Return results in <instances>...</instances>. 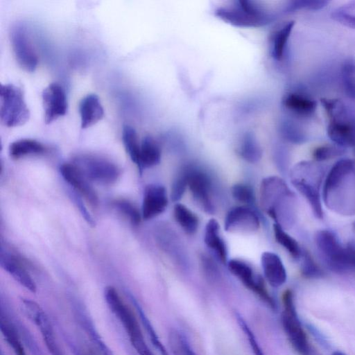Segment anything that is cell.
<instances>
[{
  "label": "cell",
  "instance_id": "cell-1",
  "mask_svg": "<svg viewBox=\"0 0 355 355\" xmlns=\"http://www.w3.org/2000/svg\"><path fill=\"white\" fill-rule=\"evenodd\" d=\"M355 164L350 159L338 161L331 168L324 184V196L339 190V193L326 201L328 205L344 214V197H345L347 214L355 212V204L349 198L355 194L349 190H355Z\"/></svg>",
  "mask_w": 355,
  "mask_h": 355
},
{
  "label": "cell",
  "instance_id": "cell-2",
  "mask_svg": "<svg viewBox=\"0 0 355 355\" xmlns=\"http://www.w3.org/2000/svg\"><path fill=\"white\" fill-rule=\"evenodd\" d=\"M293 193L282 178H264L260 187V202L264 211L282 227L291 224L293 219Z\"/></svg>",
  "mask_w": 355,
  "mask_h": 355
},
{
  "label": "cell",
  "instance_id": "cell-3",
  "mask_svg": "<svg viewBox=\"0 0 355 355\" xmlns=\"http://www.w3.org/2000/svg\"><path fill=\"white\" fill-rule=\"evenodd\" d=\"M322 169L314 163L302 162L294 166L291 173V180L296 189L306 198L311 209L318 218L323 211L319 187Z\"/></svg>",
  "mask_w": 355,
  "mask_h": 355
},
{
  "label": "cell",
  "instance_id": "cell-4",
  "mask_svg": "<svg viewBox=\"0 0 355 355\" xmlns=\"http://www.w3.org/2000/svg\"><path fill=\"white\" fill-rule=\"evenodd\" d=\"M105 302L110 311L115 315L126 331L131 344L139 355H153L144 340L138 321L132 311L121 300L116 290L112 286L105 289Z\"/></svg>",
  "mask_w": 355,
  "mask_h": 355
},
{
  "label": "cell",
  "instance_id": "cell-5",
  "mask_svg": "<svg viewBox=\"0 0 355 355\" xmlns=\"http://www.w3.org/2000/svg\"><path fill=\"white\" fill-rule=\"evenodd\" d=\"M0 118L7 127L26 123L30 118V110L21 87L12 83L0 87Z\"/></svg>",
  "mask_w": 355,
  "mask_h": 355
},
{
  "label": "cell",
  "instance_id": "cell-6",
  "mask_svg": "<svg viewBox=\"0 0 355 355\" xmlns=\"http://www.w3.org/2000/svg\"><path fill=\"white\" fill-rule=\"evenodd\" d=\"M284 311L282 321L284 331L295 350L301 355H308L309 345L296 311L293 294L286 290L282 296Z\"/></svg>",
  "mask_w": 355,
  "mask_h": 355
},
{
  "label": "cell",
  "instance_id": "cell-7",
  "mask_svg": "<svg viewBox=\"0 0 355 355\" xmlns=\"http://www.w3.org/2000/svg\"><path fill=\"white\" fill-rule=\"evenodd\" d=\"M73 164L89 181L99 184H112L118 179L121 173L115 164L94 155H79L76 157Z\"/></svg>",
  "mask_w": 355,
  "mask_h": 355
},
{
  "label": "cell",
  "instance_id": "cell-8",
  "mask_svg": "<svg viewBox=\"0 0 355 355\" xmlns=\"http://www.w3.org/2000/svg\"><path fill=\"white\" fill-rule=\"evenodd\" d=\"M184 171L187 187L193 199L205 212L212 214L214 207L210 196L211 182L209 176L202 169L195 166H187Z\"/></svg>",
  "mask_w": 355,
  "mask_h": 355
},
{
  "label": "cell",
  "instance_id": "cell-9",
  "mask_svg": "<svg viewBox=\"0 0 355 355\" xmlns=\"http://www.w3.org/2000/svg\"><path fill=\"white\" fill-rule=\"evenodd\" d=\"M10 42L19 65L26 71H34L38 59L24 26L18 24L12 28Z\"/></svg>",
  "mask_w": 355,
  "mask_h": 355
},
{
  "label": "cell",
  "instance_id": "cell-10",
  "mask_svg": "<svg viewBox=\"0 0 355 355\" xmlns=\"http://www.w3.org/2000/svg\"><path fill=\"white\" fill-rule=\"evenodd\" d=\"M315 241L320 252L332 269L342 272L349 268L346 261L345 248L341 246L333 232L320 230L315 234Z\"/></svg>",
  "mask_w": 355,
  "mask_h": 355
},
{
  "label": "cell",
  "instance_id": "cell-11",
  "mask_svg": "<svg viewBox=\"0 0 355 355\" xmlns=\"http://www.w3.org/2000/svg\"><path fill=\"white\" fill-rule=\"evenodd\" d=\"M44 122L49 124L64 116L67 110V100L63 87L57 83H51L42 92Z\"/></svg>",
  "mask_w": 355,
  "mask_h": 355
},
{
  "label": "cell",
  "instance_id": "cell-12",
  "mask_svg": "<svg viewBox=\"0 0 355 355\" xmlns=\"http://www.w3.org/2000/svg\"><path fill=\"white\" fill-rule=\"evenodd\" d=\"M260 225L257 213L250 206H236L227 214L224 228L227 232H253Z\"/></svg>",
  "mask_w": 355,
  "mask_h": 355
},
{
  "label": "cell",
  "instance_id": "cell-13",
  "mask_svg": "<svg viewBox=\"0 0 355 355\" xmlns=\"http://www.w3.org/2000/svg\"><path fill=\"white\" fill-rule=\"evenodd\" d=\"M227 267L230 272L248 288L272 304V299L265 288L263 279L254 274L252 268L248 263L240 259H233L227 261Z\"/></svg>",
  "mask_w": 355,
  "mask_h": 355
},
{
  "label": "cell",
  "instance_id": "cell-14",
  "mask_svg": "<svg viewBox=\"0 0 355 355\" xmlns=\"http://www.w3.org/2000/svg\"><path fill=\"white\" fill-rule=\"evenodd\" d=\"M165 187L159 184H150L145 188L142 203V218L151 219L164 211L168 205Z\"/></svg>",
  "mask_w": 355,
  "mask_h": 355
},
{
  "label": "cell",
  "instance_id": "cell-15",
  "mask_svg": "<svg viewBox=\"0 0 355 355\" xmlns=\"http://www.w3.org/2000/svg\"><path fill=\"white\" fill-rule=\"evenodd\" d=\"M60 171L64 180L78 193L84 196L92 205H97L98 196L90 184V181L73 163L62 164Z\"/></svg>",
  "mask_w": 355,
  "mask_h": 355
},
{
  "label": "cell",
  "instance_id": "cell-16",
  "mask_svg": "<svg viewBox=\"0 0 355 355\" xmlns=\"http://www.w3.org/2000/svg\"><path fill=\"white\" fill-rule=\"evenodd\" d=\"M27 317L40 329L45 345L51 355H64L55 337L49 318L39 304L30 309Z\"/></svg>",
  "mask_w": 355,
  "mask_h": 355
},
{
  "label": "cell",
  "instance_id": "cell-17",
  "mask_svg": "<svg viewBox=\"0 0 355 355\" xmlns=\"http://www.w3.org/2000/svg\"><path fill=\"white\" fill-rule=\"evenodd\" d=\"M327 135L338 146L344 148L355 145V124L348 114L330 119L327 126Z\"/></svg>",
  "mask_w": 355,
  "mask_h": 355
},
{
  "label": "cell",
  "instance_id": "cell-18",
  "mask_svg": "<svg viewBox=\"0 0 355 355\" xmlns=\"http://www.w3.org/2000/svg\"><path fill=\"white\" fill-rule=\"evenodd\" d=\"M261 263L265 278L272 286L279 287L286 282V271L277 254L264 252L261 254Z\"/></svg>",
  "mask_w": 355,
  "mask_h": 355
},
{
  "label": "cell",
  "instance_id": "cell-19",
  "mask_svg": "<svg viewBox=\"0 0 355 355\" xmlns=\"http://www.w3.org/2000/svg\"><path fill=\"white\" fill-rule=\"evenodd\" d=\"M0 265L19 284L32 293L36 292V284L19 260L12 254L1 250Z\"/></svg>",
  "mask_w": 355,
  "mask_h": 355
},
{
  "label": "cell",
  "instance_id": "cell-20",
  "mask_svg": "<svg viewBox=\"0 0 355 355\" xmlns=\"http://www.w3.org/2000/svg\"><path fill=\"white\" fill-rule=\"evenodd\" d=\"M78 110L82 129L95 124L104 116V110L99 97L94 93L88 94L81 98Z\"/></svg>",
  "mask_w": 355,
  "mask_h": 355
},
{
  "label": "cell",
  "instance_id": "cell-21",
  "mask_svg": "<svg viewBox=\"0 0 355 355\" xmlns=\"http://www.w3.org/2000/svg\"><path fill=\"white\" fill-rule=\"evenodd\" d=\"M220 227L217 220L214 218L210 219L205 230L204 241L223 262H227V248L225 242L220 235Z\"/></svg>",
  "mask_w": 355,
  "mask_h": 355
},
{
  "label": "cell",
  "instance_id": "cell-22",
  "mask_svg": "<svg viewBox=\"0 0 355 355\" xmlns=\"http://www.w3.org/2000/svg\"><path fill=\"white\" fill-rule=\"evenodd\" d=\"M294 25V21H287L272 34L270 40V53L274 60L281 62L284 58Z\"/></svg>",
  "mask_w": 355,
  "mask_h": 355
},
{
  "label": "cell",
  "instance_id": "cell-23",
  "mask_svg": "<svg viewBox=\"0 0 355 355\" xmlns=\"http://www.w3.org/2000/svg\"><path fill=\"white\" fill-rule=\"evenodd\" d=\"M282 105L288 111L302 116L312 115L316 109L315 101L296 92L286 94L282 99Z\"/></svg>",
  "mask_w": 355,
  "mask_h": 355
},
{
  "label": "cell",
  "instance_id": "cell-24",
  "mask_svg": "<svg viewBox=\"0 0 355 355\" xmlns=\"http://www.w3.org/2000/svg\"><path fill=\"white\" fill-rule=\"evenodd\" d=\"M162 151L157 141L151 136L144 137L140 144V159L139 170L155 166L161 161Z\"/></svg>",
  "mask_w": 355,
  "mask_h": 355
},
{
  "label": "cell",
  "instance_id": "cell-25",
  "mask_svg": "<svg viewBox=\"0 0 355 355\" xmlns=\"http://www.w3.org/2000/svg\"><path fill=\"white\" fill-rule=\"evenodd\" d=\"M0 329L3 336L15 355H26L21 338L14 323L10 320L6 312L1 307Z\"/></svg>",
  "mask_w": 355,
  "mask_h": 355
},
{
  "label": "cell",
  "instance_id": "cell-26",
  "mask_svg": "<svg viewBox=\"0 0 355 355\" xmlns=\"http://www.w3.org/2000/svg\"><path fill=\"white\" fill-rule=\"evenodd\" d=\"M238 150L241 157L250 163H256L262 157V148L254 133L250 131L242 135Z\"/></svg>",
  "mask_w": 355,
  "mask_h": 355
},
{
  "label": "cell",
  "instance_id": "cell-27",
  "mask_svg": "<svg viewBox=\"0 0 355 355\" xmlns=\"http://www.w3.org/2000/svg\"><path fill=\"white\" fill-rule=\"evenodd\" d=\"M44 146L33 139H21L11 143L9 146V154L15 159L29 155L41 154L45 152Z\"/></svg>",
  "mask_w": 355,
  "mask_h": 355
},
{
  "label": "cell",
  "instance_id": "cell-28",
  "mask_svg": "<svg viewBox=\"0 0 355 355\" xmlns=\"http://www.w3.org/2000/svg\"><path fill=\"white\" fill-rule=\"evenodd\" d=\"M173 216L182 229L188 234H193L198 230L199 220L198 216L188 207L181 203H177L173 208Z\"/></svg>",
  "mask_w": 355,
  "mask_h": 355
},
{
  "label": "cell",
  "instance_id": "cell-29",
  "mask_svg": "<svg viewBox=\"0 0 355 355\" xmlns=\"http://www.w3.org/2000/svg\"><path fill=\"white\" fill-rule=\"evenodd\" d=\"M122 141L130 158L139 168L140 144L139 143L137 133L133 127L129 125H125L123 127Z\"/></svg>",
  "mask_w": 355,
  "mask_h": 355
},
{
  "label": "cell",
  "instance_id": "cell-30",
  "mask_svg": "<svg viewBox=\"0 0 355 355\" xmlns=\"http://www.w3.org/2000/svg\"><path fill=\"white\" fill-rule=\"evenodd\" d=\"M341 79L346 95L355 100V59H346L341 66Z\"/></svg>",
  "mask_w": 355,
  "mask_h": 355
},
{
  "label": "cell",
  "instance_id": "cell-31",
  "mask_svg": "<svg viewBox=\"0 0 355 355\" xmlns=\"http://www.w3.org/2000/svg\"><path fill=\"white\" fill-rule=\"evenodd\" d=\"M275 240L282 245L294 259L301 256V250L298 243L291 236L286 233L283 227L275 223L273 225Z\"/></svg>",
  "mask_w": 355,
  "mask_h": 355
},
{
  "label": "cell",
  "instance_id": "cell-32",
  "mask_svg": "<svg viewBox=\"0 0 355 355\" xmlns=\"http://www.w3.org/2000/svg\"><path fill=\"white\" fill-rule=\"evenodd\" d=\"M331 18L339 24L355 28V1H349L334 9Z\"/></svg>",
  "mask_w": 355,
  "mask_h": 355
},
{
  "label": "cell",
  "instance_id": "cell-33",
  "mask_svg": "<svg viewBox=\"0 0 355 355\" xmlns=\"http://www.w3.org/2000/svg\"><path fill=\"white\" fill-rule=\"evenodd\" d=\"M329 3L326 0H297L289 1L284 8V12H293L297 10H319Z\"/></svg>",
  "mask_w": 355,
  "mask_h": 355
},
{
  "label": "cell",
  "instance_id": "cell-34",
  "mask_svg": "<svg viewBox=\"0 0 355 355\" xmlns=\"http://www.w3.org/2000/svg\"><path fill=\"white\" fill-rule=\"evenodd\" d=\"M233 198L247 206L251 205L255 202V195L252 187L244 183H238L234 184L231 189Z\"/></svg>",
  "mask_w": 355,
  "mask_h": 355
},
{
  "label": "cell",
  "instance_id": "cell-35",
  "mask_svg": "<svg viewBox=\"0 0 355 355\" xmlns=\"http://www.w3.org/2000/svg\"><path fill=\"white\" fill-rule=\"evenodd\" d=\"M280 132L286 140L295 144H300L304 141V135L299 128L288 120L283 121L281 123Z\"/></svg>",
  "mask_w": 355,
  "mask_h": 355
},
{
  "label": "cell",
  "instance_id": "cell-36",
  "mask_svg": "<svg viewBox=\"0 0 355 355\" xmlns=\"http://www.w3.org/2000/svg\"><path fill=\"white\" fill-rule=\"evenodd\" d=\"M320 102L329 119L341 117L347 114V110L345 105L339 99L321 98Z\"/></svg>",
  "mask_w": 355,
  "mask_h": 355
},
{
  "label": "cell",
  "instance_id": "cell-37",
  "mask_svg": "<svg viewBox=\"0 0 355 355\" xmlns=\"http://www.w3.org/2000/svg\"><path fill=\"white\" fill-rule=\"evenodd\" d=\"M114 207L134 225L141 221V214L136 207L127 200L119 199L114 202Z\"/></svg>",
  "mask_w": 355,
  "mask_h": 355
},
{
  "label": "cell",
  "instance_id": "cell-38",
  "mask_svg": "<svg viewBox=\"0 0 355 355\" xmlns=\"http://www.w3.org/2000/svg\"><path fill=\"white\" fill-rule=\"evenodd\" d=\"M344 152L342 147L324 145L316 148L313 152V157L315 160L321 162L340 156Z\"/></svg>",
  "mask_w": 355,
  "mask_h": 355
},
{
  "label": "cell",
  "instance_id": "cell-39",
  "mask_svg": "<svg viewBox=\"0 0 355 355\" xmlns=\"http://www.w3.org/2000/svg\"><path fill=\"white\" fill-rule=\"evenodd\" d=\"M81 323L84 326V328L85 329L87 334L92 338L93 342L97 346L101 353L103 355H113L112 352L107 347V346L99 337L98 334L94 327L92 322L89 320V318H88L87 317L83 318V317L81 316Z\"/></svg>",
  "mask_w": 355,
  "mask_h": 355
},
{
  "label": "cell",
  "instance_id": "cell-40",
  "mask_svg": "<svg viewBox=\"0 0 355 355\" xmlns=\"http://www.w3.org/2000/svg\"><path fill=\"white\" fill-rule=\"evenodd\" d=\"M187 187V180L184 169L173 180L171 187V198L173 202H177L182 197Z\"/></svg>",
  "mask_w": 355,
  "mask_h": 355
},
{
  "label": "cell",
  "instance_id": "cell-41",
  "mask_svg": "<svg viewBox=\"0 0 355 355\" xmlns=\"http://www.w3.org/2000/svg\"><path fill=\"white\" fill-rule=\"evenodd\" d=\"M301 270L302 275L308 278H317L322 275L319 267L307 252L304 254Z\"/></svg>",
  "mask_w": 355,
  "mask_h": 355
},
{
  "label": "cell",
  "instance_id": "cell-42",
  "mask_svg": "<svg viewBox=\"0 0 355 355\" xmlns=\"http://www.w3.org/2000/svg\"><path fill=\"white\" fill-rule=\"evenodd\" d=\"M170 343L174 355H196L178 334L171 336Z\"/></svg>",
  "mask_w": 355,
  "mask_h": 355
},
{
  "label": "cell",
  "instance_id": "cell-43",
  "mask_svg": "<svg viewBox=\"0 0 355 355\" xmlns=\"http://www.w3.org/2000/svg\"><path fill=\"white\" fill-rule=\"evenodd\" d=\"M73 197L78 208L79 209L81 214L83 215L86 222L92 227L95 226V221L92 216L88 212L82 200L77 196V194H73Z\"/></svg>",
  "mask_w": 355,
  "mask_h": 355
},
{
  "label": "cell",
  "instance_id": "cell-44",
  "mask_svg": "<svg viewBox=\"0 0 355 355\" xmlns=\"http://www.w3.org/2000/svg\"><path fill=\"white\" fill-rule=\"evenodd\" d=\"M346 261L349 268H355V245L349 244L345 248Z\"/></svg>",
  "mask_w": 355,
  "mask_h": 355
},
{
  "label": "cell",
  "instance_id": "cell-45",
  "mask_svg": "<svg viewBox=\"0 0 355 355\" xmlns=\"http://www.w3.org/2000/svg\"><path fill=\"white\" fill-rule=\"evenodd\" d=\"M331 355H346L345 354H344L343 352H340V351H336L332 353Z\"/></svg>",
  "mask_w": 355,
  "mask_h": 355
},
{
  "label": "cell",
  "instance_id": "cell-46",
  "mask_svg": "<svg viewBox=\"0 0 355 355\" xmlns=\"http://www.w3.org/2000/svg\"><path fill=\"white\" fill-rule=\"evenodd\" d=\"M353 228H354V231H355V221H354V223H353Z\"/></svg>",
  "mask_w": 355,
  "mask_h": 355
},
{
  "label": "cell",
  "instance_id": "cell-47",
  "mask_svg": "<svg viewBox=\"0 0 355 355\" xmlns=\"http://www.w3.org/2000/svg\"><path fill=\"white\" fill-rule=\"evenodd\" d=\"M1 355H3V352H2V351L1 352Z\"/></svg>",
  "mask_w": 355,
  "mask_h": 355
}]
</instances>
